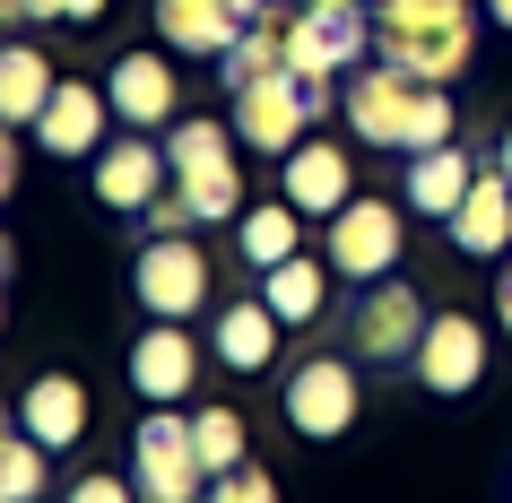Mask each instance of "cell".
Wrapping results in <instances>:
<instances>
[{"label": "cell", "instance_id": "cell-1", "mask_svg": "<svg viewBox=\"0 0 512 503\" xmlns=\"http://www.w3.org/2000/svg\"><path fill=\"white\" fill-rule=\"evenodd\" d=\"M339 113H348V139H356V148H391V157H426V148L460 139L452 87L408 79L400 61H365V70H348Z\"/></svg>", "mask_w": 512, "mask_h": 503}, {"label": "cell", "instance_id": "cell-2", "mask_svg": "<svg viewBox=\"0 0 512 503\" xmlns=\"http://www.w3.org/2000/svg\"><path fill=\"white\" fill-rule=\"evenodd\" d=\"M478 53V0H374V61H400L408 79L452 87Z\"/></svg>", "mask_w": 512, "mask_h": 503}, {"label": "cell", "instance_id": "cell-3", "mask_svg": "<svg viewBox=\"0 0 512 503\" xmlns=\"http://www.w3.org/2000/svg\"><path fill=\"white\" fill-rule=\"evenodd\" d=\"M165 157H174V191H183L191 209H200V226H235L252 200H243V139L235 122H174L165 131Z\"/></svg>", "mask_w": 512, "mask_h": 503}, {"label": "cell", "instance_id": "cell-4", "mask_svg": "<svg viewBox=\"0 0 512 503\" xmlns=\"http://www.w3.org/2000/svg\"><path fill=\"white\" fill-rule=\"evenodd\" d=\"M131 486H139V503H200L209 495V460L191 443V408H148L131 425Z\"/></svg>", "mask_w": 512, "mask_h": 503}, {"label": "cell", "instance_id": "cell-5", "mask_svg": "<svg viewBox=\"0 0 512 503\" xmlns=\"http://www.w3.org/2000/svg\"><path fill=\"white\" fill-rule=\"evenodd\" d=\"M408 252V200H382V191H356L348 209L330 217V269L348 287H374V278H400Z\"/></svg>", "mask_w": 512, "mask_h": 503}, {"label": "cell", "instance_id": "cell-6", "mask_svg": "<svg viewBox=\"0 0 512 503\" xmlns=\"http://www.w3.org/2000/svg\"><path fill=\"white\" fill-rule=\"evenodd\" d=\"M426 295L408 287V278H374V287H356L348 304V356L356 365H417V347H426Z\"/></svg>", "mask_w": 512, "mask_h": 503}, {"label": "cell", "instance_id": "cell-7", "mask_svg": "<svg viewBox=\"0 0 512 503\" xmlns=\"http://www.w3.org/2000/svg\"><path fill=\"white\" fill-rule=\"evenodd\" d=\"M226 122H235V139L252 148V157H287V148H304L313 139V87H304V70H270V79H252L226 96Z\"/></svg>", "mask_w": 512, "mask_h": 503}, {"label": "cell", "instance_id": "cell-8", "mask_svg": "<svg viewBox=\"0 0 512 503\" xmlns=\"http://www.w3.org/2000/svg\"><path fill=\"white\" fill-rule=\"evenodd\" d=\"M278 408H287V425H296L304 443H339L356 425V408H365V391H356V356H296L287 365V382H278Z\"/></svg>", "mask_w": 512, "mask_h": 503}, {"label": "cell", "instance_id": "cell-9", "mask_svg": "<svg viewBox=\"0 0 512 503\" xmlns=\"http://www.w3.org/2000/svg\"><path fill=\"white\" fill-rule=\"evenodd\" d=\"M131 304L148 321H191L209 304V252L191 235H148L131 252Z\"/></svg>", "mask_w": 512, "mask_h": 503}, {"label": "cell", "instance_id": "cell-10", "mask_svg": "<svg viewBox=\"0 0 512 503\" xmlns=\"http://www.w3.org/2000/svg\"><path fill=\"white\" fill-rule=\"evenodd\" d=\"M87 191H96L113 217H148L165 191H174V157H165V139L157 131H113L105 157L87 165Z\"/></svg>", "mask_w": 512, "mask_h": 503}, {"label": "cell", "instance_id": "cell-11", "mask_svg": "<svg viewBox=\"0 0 512 503\" xmlns=\"http://www.w3.org/2000/svg\"><path fill=\"white\" fill-rule=\"evenodd\" d=\"M374 61V0L365 9H296L287 18V70L304 79H348Z\"/></svg>", "mask_w": 512, "mask_h": 503}, {"label": "cell", "instance_id": "cell-12", "mask_svg": "<svg viewBox=\"0 0 512 503\" xmlns=\"http://www.w3.org/2000/svg\"><path fill=\"white\" fill-rule=\"evenodd\" d=\"M105 96H113V122L122 131H174L183 122V79H174V61L165 53H113V70H105Z\"/></svg>", "mask_w": 512, "mask_h": 503}, {"label": "cell", "instance_id": "cell-13", "mask_svg": "<svg viewBox=\"0 0 512 503\" xmlns=\"http://www.w3.org/2000/svg\"><path fill=\"white\" fill-rule=\"evenodd\" d=\"M105 139H113V96H105V87H87V79H61L53 105H44V122H35V148L61 157V165H96V157H105Z\"/></svg>", "mask_w": 512, "mask_h": 503}, {"label": "cell", "instance_id": "cell-14", "mask_svg": "<svg viewBox=\"0 0 512 503\" xmlns=\"http://www.w3.org/2000/svg\"><path fill=\"white\" fill-rule=\"evenodd\" d=\"M417 382H426L434 399H469L486 382V321L434 313L426 321V347H417Z\"/></svg>", "mask_w": 512, "mask_h": 503}, {"label": "cell", "instance_id": "cell-15", "mask_svg": "<svg viewBox=\"0 0 512 503\" xmlns=\"http://www.w3.org/2000/svg\"><path fill=\"white\" fill-rule=\"evenodd\" d=\"M278 200H296L304 217H339L356 200V165H348V148L339 139H304V148H287L278 157Z\"/></svg>", "mask_w": 512, "mask_h": 503}, {"label": "cell", "instance_id": "cell-16", "mask_svg": "<svg viewBox=\"0 0 512 503\" xmlns=\"http://www.w3.org/2000/svg\"><path fill=\"white\" fill-rule=\"evenodd\" d=\"M191 382H200V339H191L183 321H157V330L131 339V391L148 408H183Z\"/></svg>", "mask_w": 512, "mask_h": 503}, {"label": "cell", "instance_id": "cell-17", "mask_svg": "<svg viewBox=\"0 0 512 503\" xmlns=\"http://www.w3.org/2000/svg\"><path fill=\"white\" fill-rule=\"evenodd\" d=\"M452 252L460 261H504L512 252V174L504 165H478V183H469V200L452 209Z\"/></svg>", "mask_w": 512, "mask_h": 503}, {"label": "cell", "instance_id": "cell-18", "mask_svg": "<svg viewBox=\"0 0 512 503\" xmlns=\"http://www.w3.org/2000/svg\"><path fill=\"white\" fill-rule=\"evenodd\" d=\"M278 339H287V321L270 313V295H235V304H217V321H209V356L226 373L278 365Z\"/></svg>", "mask_w": 512, "mask_h": 503}, {"label": "cell", "instance_id": "cell-19", "mask_svg": "<svg viewBox=\"0 0 512 503\" xmlns=\"http://www.w3.org/2000/svg\"><path fill=\"white\" fill-rule=\"evenodd\" d=\"M157 35H165V53H191V61H226L243 44V18L226 9V0H157Z\"/></svg>", "mask_w": 512, "mask_h": 503}, {"label": "cell", "instance_id": "cell-20", "mask_svg": "<svg viewBox=\"0 0 512 503\" xmlns=\"http://www.w3.org/2000/svg\"><path fill=\"white\" fill-rule=\"evenodd\" d=\"M469 183H478V157H469L460 139H443V148H426V157H408L400 200H408L417 217H434V226H452V209L469 200Z\"/></svg>", "mask_w": 512, "mask_h": 503}, {"label": "cell", "instance_id": "cell-21", "mask_svg": "<svg viewBox=\"0 0 512 503\" xmlns=\"http://www.w3.org/2000/svg\"><path fill=\"white\" fill-rule=\"evenodd\" d=\"M18 425H27L44 451H70L87 434V382L79 373H35L27 399H18Z\"/></svg>", "mask_w": 512, "mask_h": 503}, {"label": "cell", "instance_id": "cell-22", "mask_svg": "<svg viewBox=\"0 0 512 503\" xmlns=\"http://www.w3.org/2000/svg\"><path fill=\"white\" fill-rule=\"evenodd\" d=\"M53 87H61V70L35 53L27 35H18V44H0V122H9V131H35L44 105H53Z\"/></svg>", "mask_w": 512, "mask_h": 503}, {"label": "cell", "instance_id": "cell-23", "mask_svg": "<svg viewBox=\"0 0 512 503\" xmlns=\"http://www.w3.org/2000/svg\"><path fill=\"white\" fill-rule=\"evenodd\" d=\"M304 252V209L296 200H252V209L235 217V261L243 269H278Z\"/></svg>", "mask_w": 512, "mask_h": 503}, {"label": "cell", "instance_id": "cell-24", "mask_svg": "<svg viewBox=\"0 0 512 503\" xmlns=\"http://www.w3.org/2000/svg\"><path fill=\"white\" fill-rule=\"evenodd\" d=\"M261 295H270V313L287 321V330H313V321L330 313V261H278V269H261Z\"/></svg>", "mask_w": 512, "mask_h": 503}, {"label": "cell", "instance_id": "cell-25", "mask_svg": "<svg viewBox=\"0 0 512 503\" xmlns=\"http://www.w3.org/2000/svg\"><path fill=\"white\" fill-rule=\"evenodd\" d=\"M191 443H200V460H209V477H226V469H243V417L235 408H191Z\"/></svg>", "mask_w": 512, "mask_h": 503}, {"label": "cell", "instance_id": "cell-26", "mask_svg": "<svg viewBox=\"0 0 512 503\" xmlns=\"http://www.w3.org/2000/svg\"><path fill=\"white\" fill-rule=\"evenodd\" d=\"M44 460H53V451L18 425V434L0 443V503H35V495H44Z\"/></svg>", "mask_w": 512, "mask_h": 503}, {"label": "cell", "instance_id": "cell-27", "mask_svg": "<svg viewBox=\"0 0 512 503\" xmlns=\"http://www.w3.org/2000/svg\"><path fill=\"white\" fill-rule=\"evenodd\" d=\"M209 503H278V477L270 469H226V477H209Z\"/></svg>", "mask_w": 512, "mask_h": 503}, {"label": "cell", "instance_id": "cell-28", "mask_svg": "<svg viewBox=\"0 0 512 503\" xmlns=\"http://www.w3.org/2000/svg\"><path fill=\"white\" fill-rule=\"evenodd\" d=\"M70 503H139V486H131V469H87V477H70Z\"/></svg>", "mask_w": 512, "mask_h": 503}, {"label": "cell", "instance_id": "cell-29", "mask_svg": "<svg viewBox=\"0 0 512 503\" xmlns=\"http://www.w3.org/2000/svg\"><path fill=\"white\" fill-rule=\"evenodd\" d=\"M139 226H148V235H191V226H200V209H191L183 191H165V200H157L148 217H139Z\"/></svg>", "mask_w": 512, "mask_h": 503}, {"label": "cell", "instance_id": "cell-30", "mask_svg": "<svg viewBox=\"0 0 512 503\" xmlns=\"http://www.w3.org/2000/svg\"><path fill=\"white\" fill-rule=\"evenodd\" d=\"M113 0H27V18H70V27H87V18H105Z\"/></svg>", "mask_w": 512, "mask_h": 503}, {"label": "cell", "instance_id": "cell-31", "mask_svg": "<svg viewBox=\"0 0 512 503\" xmlns=\"http://www.w3.org/2000/svg\"><path fill=\"white\" fill-rule=\"evenodd\" d=\"M486 27H504V35H512V0H486Z\"/></svg>", "mask_w": 512, "mask_h": 503}, {"label": "cell", "instance_id": "cell-32", "mask_svg": "<svg viewBox=\"0 0 512 503\" xmlns=\"http://www.w3.org/2000/svg\"><path fill=\"white\" fill-rule=\"evenodd\" d=\"M495 304H504V330H512V261H504V295H495Z\"/></svg>", "mask_w": 512, "mask_h": 503}, {"label": "cell", "instance_id": "cell-33", "mask_svg": "<svg viewBox=\"0 0 512 503\" xmlns=\"http://www.w3.org/2000/svg\"><path fill=\"white\" fill-rule=\"evenodd\" d=\"M296 9H365V0H296Z\"/></svg>", "mask_w": 512, "mask_h": 503}, {"label": "cell", "instance_id": "cell-34", "mask_svg": "<svg viewBox=\"0 0 512 503\" xmlns=\"http://www.w3.org/2000/svg\"><path fill=\"white\" fill-rule=\"evenodd\" d=\"M495 165H504V174H512V131H504V148H495Z\"/></svg>", "mask_w": 512, "mask_h": 503}, {"label": "cell", "instance_id": "cell-35", "mask_svg": "<svg viewBox=\"0 0 512 503\" xmlns=\"http://www.w3.org/2000/svg\"><path fill=\"white\" fill-rule=\"evenodd\" d=\"M200 503H209V495H200Z\"/></svg>", "mask_w": 512, "mask_h": 503}]
</instances>
